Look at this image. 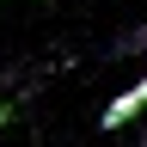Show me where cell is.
<instances>
[{
    "label": "cell",
    "mask_w": 147,
    "mask_h": 147,
    "mask_svg": "<svg viewBox=\"0 0 147 147\" xmlns=\"http://www.w3.org/2000/svg\"><path fill=\"white\" fill-rule=\"evenodd\" d=\"M135 117H147V80H135V86H123L117 98L104 104V117H98V129H129Z\"/></svg>",
    "instance_id": "1"
},
{
    "label": "cell",
    "mask_w": 147,
    "mask_h": 147,
    "mask_svg": "<svg viewBox=\"0 0 147 147\" xmlns=\"http://www.w3.org/2000/svg\"><path fill=\"white\" fill-rule=\"evenodd\" d=\"M6 123H12V104H0V129H6Z\"/></svg>",
    "instance_id": "2"
},
{
    "label": "cell",
    "mask_w": 147,
    "mask_h": 147,
    "mask_svg": "<svg viewBox=\"0 0 147 147\" xmlns=\"http://www.w3.org/2000/svg\"><path fill=\"white\" fill-rule=\"evenodd\" d=\"M0 6H6V0H0Z\"/></svg>",
    "instance_id": "3"
},
{
    "label": "cell",
    "mask_w": 147,
    "mask_h": 147,
    "mask_svg": "<svg viewBox=\"0 0 147 147\" xmlns=\"http://www.w3.org/2000/svg\"><path fill=\"white\" fill-rule=\"evenodd\" d=\"M141 49H147V43H141Z\"/></svg>",
    "instance_id": "4"
}]
</instances>
